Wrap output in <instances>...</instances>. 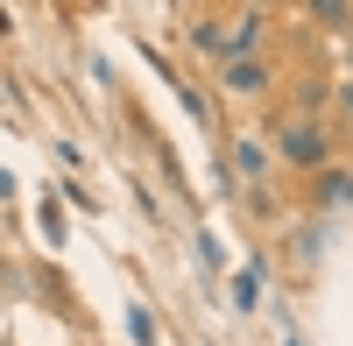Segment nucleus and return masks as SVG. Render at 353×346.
<instances>
[{"instance_id":"1","label":"nucleus","mask_w":353,"mask_h":346,"mask_svg":"<svg viewBox=\"0 0 353 346\" xmlns=\"http://www.w3.org/2000/svg\"><path fill=\"white\" fill-rule=\"evenodd\" d=\"M276 156L297 163V170H325L332 156V134L311 121V113H290V121H276Z\"/></svg>"},{"instance_id":"2","label":"nucleus","mask_w":353,"mask_h":346,"mask_svg":"<svg viewBox=\"0 0 353 346\" xmlns=\"http://www.w3.org/2000/svg\"><path fill=\"white\" fill-rule=\"evenodd\" d=\"M269 64H261V57H248V64H219V85H226V92H241V99H261V92H269Z\"/></svg>"},{"instance_id":"3","label":"nucleus","mask_w":353,"mask_h":346,"mask_svg":"<svg viewBox=\"0 0 353 346\" xmlns=\"http://www.w3.org/2000/svg\"><path fill=\"white\" fill-rule=\"evenodd\" d=\"M233 170H241V177H261V170H269V149H261L254 134H241L233 141Z\"/></svg>"},{"instance_id":"4","label":"nucleus","mask_w":353,"mask_h":346,"mask_svg":"<svg viewBox=\"0 0 353 346\" xmlns=\"http://www.w3.org/2000/svg\"><path fill=\"white\" fill-rule=\"evenodd\" d=\"M254 297H261V276H254V269H248V276H233V304L254 311Z\"/></svg>"},{"instance_id":"5","label":"nucleus","mask_w":353,"mask_h":346,"mask_svg":"<svg viewBox=\"0 0 353 346\" xmlns=\"http://www.w3.org/2000/svg\"><path fill=\"white\" fill-rule=\"evenodd\" d=\"M311 21H325V28H339V21H353V8H311Z\"/></svg>"},{"instance_id":"6","label":"nucleus","mask_w":353,"mask_h":346,"mask_svg":"<svg viewBox=\"0 0 353 346\" xmlns=\"http://www.w3.org/2000/svg\"><path fill=\"white\" fill-rule=\"evenodd\" d=\"M339 113H346V121H353V78L339 85Z\"/></svg>"}]
</instances>
